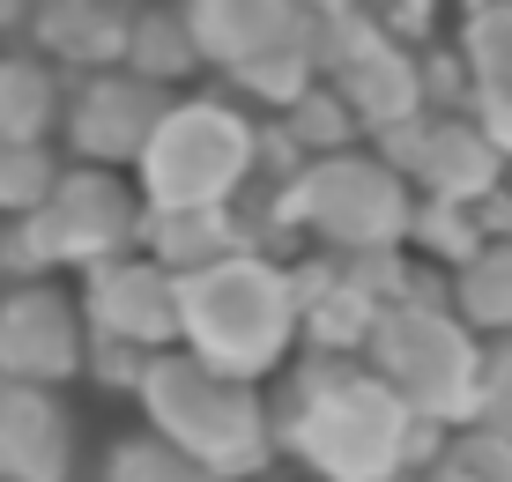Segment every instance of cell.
Masks as SVG:
<instances>
[{"instance_id":"3","label":"cell","mask_w":512,"mask_h":482,"mask_svg":"<svg viewBox=\"0 0 512 482\" xmlns=\"http://www.w3.org/2000/svg\"><path fill=\"white\" fill-rule=\"evenodd\" d=\"M60 112H67L60 67L38 60L30 45H0V141L8 149H45Z\"/></svg>"},{"instance_id":"1","label":"cell","mask_w":512,"mask_h":482,"mask_svg":"<svg viewBox=\"0 0 512 482\" xmlns=\"http://www.w3.org/2000/svg\"><path fill=\"white\" fill-rule=\"evenodd\" d=\"M82 356H90V327L60 282H0V379L52 394L60 379L82 371Z\"/></svg>"},{"instance_id":"2","label":"cell","mask_w":512,"mask_h":482,"mask_svg":"<svg viewBox=\"0 0 512 482\" xmlns=\"http://www.w3.org/2000/svg\"><path fill=\"white\" fill-rule=\"evenodd\" d=\"M75 475V423L60 394L0 379V482H67Z\"/></svg>"}]
</instances>
